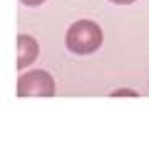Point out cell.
<instances>
[{"mask_svg": "<svg viewBox=\"0 0 149 144\" xmlns=\"http://www.w3.org/2000/svg\"><path fill=\"white\" fill-rule=\"evenodd\" d=\"M112 3H117V5H129V3H134V0H112Z\"/></svg>", "mask_w": 149, "mask_h": 144, "instance_id": "obj_6", "label": "cell"}, {"mask_svg": "<svg viewBox=\"0 0 149 144\" xmlns=\"http://www.w3.org/2000/svg\"><path fill=\"white\" fill-rule=\"evenodd\" d=\"M114 95H132V97H134V95H137V92H134V90H117V92H114Z\"/></svg>", "mask_w": 149, "mask_h": 144, "instance_id": "obj_5", "label": "cell"}, {"mask_svg": "<svg viewBox=\"0 0 149 144\" xmlns=\"http://www.w3.org/2000/svg\"><path fill=\"white\" fill-rule=\"evenodd\" d=\"M65 45L70 52L74 55H90L95 50H100L102 45V30L97 22L92 20H77L70 25L67 35H65Z\"/></svg>", "mask_w": 149, "mask_h": 144, "instance_id": "obj_1", "label": "cell"}, {"mask_svg": "<svg viewBox=\"0 0 149 144\" xmlns=\"http://www.w3.org/2000/svg\"><path fill=\"white\" fill-rule=\"evenodd\" d=\"M32 60H37V42L30 35H17V70H25Z\"/></svg>", "mask_w": 149, "mask_h": 144, "instance_id": "obj_3", "label": "cell"}, {"mask_svg": "<svg viewBox=\"0 0 149 144\" xmlns=\"http://www.w3.org/2000/svg\"><path fill=\"white\" fill-rule=\"evenodd\" d=\"M15 92L20 97H52L55 95V82L50 77V72L45 70H32L17 80Z\"/></svg>", "mask_w": 149, "mask_h": 144, "instance_id": "obj_2", "label": "cell"}, {"mask_svg": "<svg viewBox=\"0 0 149 144\" xmlns=\"http://www.w3.org/2000/svg\"><path fill=\"white\" fill-rule=\"evenodd\" d=\"M22 5H30V8H35V5H42L45 0H20Z\"/></svg>", "mask_w": 149, "mask_h": 144, "instance_id": "obj_4", "label": "cell"}]
</instances>
